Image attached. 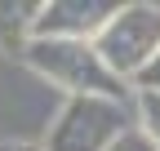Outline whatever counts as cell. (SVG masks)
Returning a JSON list of instances; mask_svg holds the SVG:
<instances>
[{"mask_svg":"<svg viewBox=\"0 0 160 151\" xmlns=\"http://www.w3.org/2000/svg\"><path fill=\"white\" fill-rule=\"evenodd\" d=\"M22 62L45 76L49 85L67 89V98H125L129 85L111 76V67L98 58L93 40H58V36H31V45L22 49Z\"/></svg>","mask_w":160,"mask_h":151,"instance_id":"obj_1","label":"cell"},{"mask_svg":"<svg viewBox=\"0 0 160 151\" xmlns=\"http://www.w3.org/2000/svg\"><path fill=\"white\" fill-rule=\"evenodd\" d=\"M133 124L125 98H67L49 124L45 151H111V142Z\"/></svg>","mask_w":160,"mask_h":151,"instance_id":"obj_2","label":"cell"},{"mask_svg":"<svg viewBox=\"0 0 160 151\" xmlns=\"http://www.w3.org/2000/svg\"><path fill=\"white\" fill-rule=\"evenodd\" d=\"M93 49L111 67V76L133 85L160 53V5H120L107 18V27L93 36Z\"/></svg>","mask_w":160,"mask_h":151,"instance_id":"obj_3","label":"cell"},{"mask_svg":"<svg viewBox=\"0 0 160 151\" xmlns=\"http://www.w3.org/2000/svg\"><path fill=\"white\" fill-rule=\"evenodd\" d=\"M120 5L107 0H45L36 13V36H58V40H93L107 27V18Z\"/></svg>","mask_w":160,"mask_h":151,"instance_id":"obj_4","label":"cell"},{"mask_svg":"<svg viewBox=\"0 0 160 151\" xmlns=\"http://www.w3.org/2000/svg\"><path fill=\"white\" fill-rule=\"evenodd\" d=\"M36 13H40L36 0H0V49L22 53L36 36Z\"/></svg>","mask_w":160,"mask_h":151,"instance_id":"obj_5","label":"cell"},{"mask_svg":"<svg viewBox=\"0 0 160 151\" xmlns=\"http://www.w3.org/2000/svg\"><path fill=\"white\" fill-rule=\"evenodd\" d=\"M138 129L160 147V93H138Z\"/></svg>","mask_w":160,"mask_h":151,"instance_id":"obj_6","label":"cell"},{"mask_svg":"<svg viewBox=\"0 0 160 151\" xmlns=\"http://www.w3.org/2000/svg\"><path fill=\"white\" fill-rule=\"evenodd\" d=\"M111 151H160V147H156V142L142 134V129L133 124V129H125V134H120V138L111 142Z\"/></svg>","mask_w":160,"mask_h":151,"instance_id":"obj_7","label":"cell"},{"mask_svg":"<svg viewBox=\"0 0 160 151\" xmlns=\"http://www.w3.org/2000/svg\"><path fill=\"white\" fill-rule=\"evenodd\" d=\"M133 85H138V93H160V53H156L151 62H147V71L138 76Z\"/></svg>","mask_w":160,"mask_h":151,"instance_id":"obj_8","label":"cell"},{"mask_svg":"<svg viewBox=\"0 0 160 151\" xmlns=\"http://www.w3.org/2000/svg\"><path fill=\"white\" fill-rule=\"evenodd\" d=\"M0 151H45V147H36V142H0Z\"/></svg>","mask_w":160,"mask_h":151,"instance_id":"obj_9","label":"cell"}]
</instances>
